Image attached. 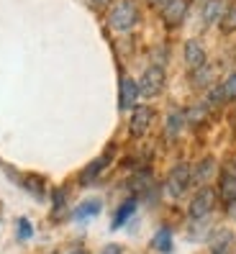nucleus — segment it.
Listing matches in <instances>:
<instances>
[{"mask_svg":"<svg viewBox=\"0 0 236 254\" xmlns=\"http://www.w3.org/2000/svg\"><path fill=\"white\" fill-rule=\"evenodd\" d=\"M108 23L113 31H131L139 23V5L134 0H118L108 13Z\"/></svg>","mask_w":236,"mask_h":254,"instance_id":"obj_1","label":"nucleus"},{"mask_svg":"<svg viewBox=\"0 0 236 254\" xmlns=\"http://www.w3.org/2000/svg\"><path fill=\"white\" fill-rule=\"evenodd\" d=\"M190 185H193V167H190V164H177V167H172L170 175H167L165 192L170 198H182Z\"/></svg>","mask_w":236,"mask_h":254,"instance_id":"obj_2","label":"nucleus"},{"mask_svg":"<svg viewBox=\"0 0 236 254\" xmlns=\"http://www.w3.org/2000/svg\"><path fill=\"white\" fill-rule=\"evenodd\" d=\"M162 90H165V69H162L159 64L146 67L141 80H139V93L144 98H157Z\"/></svg>","mask_w":236,"mask_h":254,"instance_id":"obj_3","label":"nucleus"},{"mask_svg":"<svg viewBox=\"0 0 236 254\" xmlns=\"http://www.w3.org/2000/svg\"><path fill=\"white\" fill-rule=\"evenodd\" d=\"M213 203H216V192L211 188H200L193 195V200H190V205H187L190 218H193V221H203L205 216L213 211Z\"/></svg>","mask_w":236,"mask_h":254,"instance_id":"obj_4","label":"nucleus"},{"mask_svg":"<svg viewBox=\"0 0 236 254\" xmlns=\"http://www.w3.org/2000/svg\"><path fill=\"white\" fill-rule=\"evenodd\" d=\"M152 118H154V111L149 106H136L131 111V121H128V131L134 136H144L152 126Z\"/></svg>","mask_w":236,"mask_h":254,"instance_id":"obj_5","label":"nucleus"},{"mask_svg":"<svg viewBox=\"0 0 236 254\" xmlns=\"http://www.w3.org/2000/svg\"><path fill=\"white\" fill-rule=\"evenodd\" d=\"M187 8H190L187 0H170V3L162 8V21L167 26H180L187 18Z\"/></svg>","mask_w":236,"mask_h":254,"instance_id":"obj_6","label":"nucleus"},{"mask_svg":"<svg viewBox=\"0 0 236 254\" xmlns=\"http://www.w3.org/2000/svg\"><path fill=\"white\" fill-rule=\"evenodd\" d=\"M139 82H134L131 77L121 80V98H118V108L121 111H131L136 108V100H139Z\"/></svg>","mask_w":236,"mask_h":254,"instance_id":"obj_7","label":"nucleus"},{"mask_svg":"<svg viewBox=\"0 0 236 254\" xmlns=\"http://www.w3.org/2000/svg\"><path fill=\"white\" fill-rule=\"evenodd\" d=\"M182 57H185V64L193 72L205 67V49H203L200 41H185V54Z\"/></svg>","mask_w":236,"mask_h":254,"instance_id":"obj_8","label":"nucleus"},{"mask_svg":"<svg viewBox=\"0 0 236 254\" xmlns=\"http://www.w3.org/2000/svg\"><path fill=\"white\" fill-rule=\"evenodd\" d=\"M218 195H221V200H226L229 205L236 200V172L226 170L224 175H221V183H218Z\"/></svg>","mask_w":236,"mask_h":254,"instance_id":"obj_9","label":"nucleus"},{"mask_svg":"<svg viewBox=\"0 0 236 254\" xmlns=\"http://www.w3.org/2000/svg\"><path fill=\"white\" fill-rule=\"evenodd\" d=\"M224 13H226L224 0H205L203 3V23H221Z\"/></svg>","mask_w":236,"mask_h":254,"instance_id":"obj_10","label":"nucleus"},{"mask_svg":"<svg viewBox=\"0 0 236 254\" xmlns=\"http://www.w3.org/2000/svg\"><path fill=\"white\" fill-rule=\"evenodd\" d=\"M213 172H216V162H213V157L200 159L195 167H193V183H198V185L208 183L211 177H213Z\"/></svg>","mask_w":236,"mask_h":254,"instance_id":"obj_11","label":"nucleus"},{"mask_svg":"<svg viewBox=\"0 0 236 254\" xmlns=\"http://www.w3.org/2000/svg\"><path fill=\"white\" fill-rule=\"evenodd\" d=\"M100 200H85L82 205H77L75 208V213H72V216H75L77 221H85V218H93V216H98L100 213Z\"/></svg>","mask_w":236,"mask_h":254,"instance_id":"obj_12","label":"nucleus"},{"mask_svg":"<svg viewBox=\"0 0 236 254\" xmlns=\"http://www.w3.org/2000/svg\"><path fill=\"white\" fill-rule=\"evenodd\" d=\"M136 211V200L134 198H131V200H126L121 208H118V211H116V221H113V229H118V226H121V223H126L128 221V216L131 213H134Z\"/></svg>","mask_w":236,"mask_h":254,"instance_id":"obj_13","label":"nucleus"},{"mask_svg":"<svg viewBox=\"0 0 236 254\" xmlns=\"http://www.w3.org/2000/svg\"><path fill=\"white\" fill-rule=\"evenodd\" d=\"M154 249H159V252H170L172 249V234L167 231V229H162V231H157V236H154Z\"/></svg>","mask_w":236,"mask_h":254,"instance_id":"obj_14","label":"nucleus"},{"mask_svg":"<svg viewBox=\"0 0 236 254\" xmlns=\"http://www.w3.org/2000/svg\"><path fill=\"white\" fill-rule=\"evenodd\" d=\"M205 116H208V108H205V106H195V108H190V111L185 113V121L193 124V126H198V124L205 121Z\"/></svg>","mask_w":236,"mask_h":254,"instance_id":"obj_15","label":"nucleus"},{"mask_svg":"<svg viewBox=\"0 0 236 254\" xmlns=\"http://www.w3.org/2000/svg\"><path fill=\"white\" fill-rule=\"evenodd\" d=\"M185 124V116L182 113H170V118H167V133L170 136H177V133H180V126Z\"/></svg>","mask_w":236,"mask_h":254,"instance_id":"obj_16","label":"nucleus"},{"mask_svg":"<svg viewBox=\"0 0 236 254\" xmlns=\"http://www.w3.org/2000/svg\"><path fill=\"white\" fill-rule=\"evenodd\" d=\"M211 80H213L211 67H200V69H195V74H193V85H195V87H205V85H211Z\"/></svg>","mask_w":236,"mask_h":254,"instance_id":"obj_17","label":"nucleus"},{"mask_svg":"<svg viewBox=\"0 0 236 254\" xmlns=\"http://www.w3.org/2000/svg\"><path fill=\"white\" fill-rule=\"evenodd\" d=\"M221 87H224V93H226V100H236V72H231L229 77L221 82Z\"/></svg>","mask_w":236,"mask_h":254,"instance_id":"obj_18","label":"nucleus"},{"mask_svg":"<svg viewBox=\"0 0 236 254\" xmlns=\"http://www.w3.org/2000/svg\"><path fill=\"white\" fill-rule=\"evenodd\" d=\"M106 164H108V157H100V159H95L93 164H90V167H87L85 172H82V177H85V180H93V177L103 170V167H106Z\"/></svg>","mask_w":236,"mask_h":254,"instance_id":"obj_19","label":"nucleus"},{"mask_svg":"<svg viewBox=\"0 0 236 254\" xmlns=\"http://www.w3.org/2000/svg\"><path fill=\"white\" fill-rule=\"evenodd\" d=\"M221 28L224 31H234L236 28V8H226L224 18H221Z\"/></svg>","mask_w":236,"mask_h":254,"instance_id":"obj_20","label":"nucleus"},{"mask_svg":"<svg viewBox=\"0 0 236 254\" xmlns=\"http://www.w3.org/2000/svg\"><path fill=\"white\" fill-rule=\"evenodd\" d=\"M208 103L211 106H221V103H226V93H224V87H213V90L208 93Z\"/></svg>","mask_w":236,"mask_h":254,"instance_id":"obj_21","label":"nucleus"},{"mask_svg":"<svg viewBox=\"0 0 236 254\" xmlns=\"http://www.w3.org/2000/svg\"><path fill=\"white\" fill-rule=\"evenodd\" d=\"M31 234H34L31 223H28L26 218H21V221H18V236H21V239H31Z\"/></svg>","mask_w":236,"mask_h":254,"instance_id":"obj_22","label":"nucleus"},{"mask_svg":"<svg viewBox=\"0 0 236 254\" xmlns=\"http://www.w3.org/2000/svg\"><path fill=\"white\" fill-rule=\"evenodd\" d=\"M98 254H123V249L118 247V244H108V247H103Z\"/></svg>","mask_w":236,"mask_h":254,"instance_id":"obj_23","label":"nucleus"},{"mask_svg":"<svg viewBox=\"0 0 236 254\" xmlns=\"http://www.w3.org/2000/svg\"><path fill=\"white\" fill-rule=\"evenodd\" d=\"M90 3H93L95 8H106V5L111 3V0H90Z\"/></svg>","mask_w":236,"mask_h":254,"instance_id":"obj_24","label":"nucleus"},{"mask_svg":"<svg viewBox=\"0 0 236 254\" xmlns=\"http://www.w3.org/2000/svg\"><path fill=\"white\" fill-rule=\"evenodd\" d=\"M149 3H152V5H159V8H165L170 0H149Z\"/></svg>","mask_w":236,"mask_h":254,"instance_id":"obj_25","label":"nucleus"},{"mask_svg":"<svg viewBox=\"0 0 236 254\" xmlns=\"http://www.w3.org/2000/svg\"><path fill=\"white\" fill-rule=\"evenodd\" d=\"M231 216H234V218H236V200H234V203H231Z\"/></svg>","mask_w":236,"mask_h":254,"instance_id":"obj_26","label":"nucleus"},{"mask_svg":"<svg viewBox=\"0 0 236 254\" xmlns=\"http://www.w3.org/2000/svg\"><path fill=\"white\" fill-rule=\"evenodd\" d=\"M69 254H85V252H80V249H77V252H69Z\"/></svg>","mask_w":236,"mask_h":254,"instance_id":"obj_27","label":"nucleus"},{"mask_svg":"<svg viewBox=\"0 0 236 254\" xmlns=\"http://www.w3.org/2000/svg\"><path fill=\"white\" fill-rule=\"evenodd\" d=\"M234 131H236V121H234Z\"/></svg>","mask_w":236,"mask_h":254,"instance_id":"obj_28","label":"nucleus"}]
</instances>
